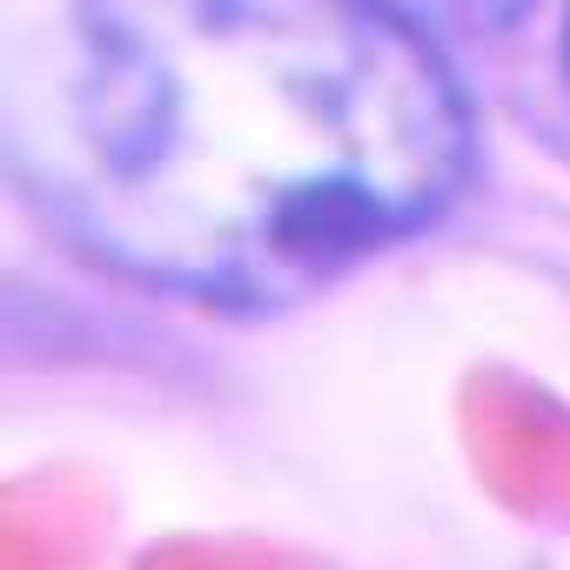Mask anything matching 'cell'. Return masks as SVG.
I'll use <instances>...</instances> for the list:
<instances>
[{
  "label": "cell",
  "mask_w": 570,
  "mask_h": 570,
  "mask_svg": "<svg viewBox=\"0 0 570 570\" xmlns=\"http://www.w3.org/2000/svg\"><path fill=\"white\" fill-rule=\"evenodd\" d=\"M476 121L390 0H68L28 168L61 235L188 309L268 316L450 215Z\"/></svg>",
  "instance_id": "6da1fadb"
},
{
  "label": "cell",
  "mask_w": 570,
  "mask_h": 570,
  "mask_svg": "<svg viewBox=\"0 0 570 570\" xmlns=\"http://www.w3.org/2000/svg\"><path fill=\"white\" fill-rule=\"evenodd\" d=\"M390 8H403L410 21H423L436 35V28H497V21L523 14V0H390Z\"/></svg>",
  "instance_id": "7a4b0ae2"
},
{
  "label": "cell",
  "mask_w": 570,
  "mask_h": 570,
  "mask_svg": "<svg viewBox=\"0 0 570 570\" xmlns=\"http://www.w3.org/2000/svg\"><path fill=\"white\" fill-rule=\"evenodd\" d=\"M557 55H563V88H570V8H563V48Z\"/></svg>",
  "instance_id": "3957f363"
}]
</instances>
